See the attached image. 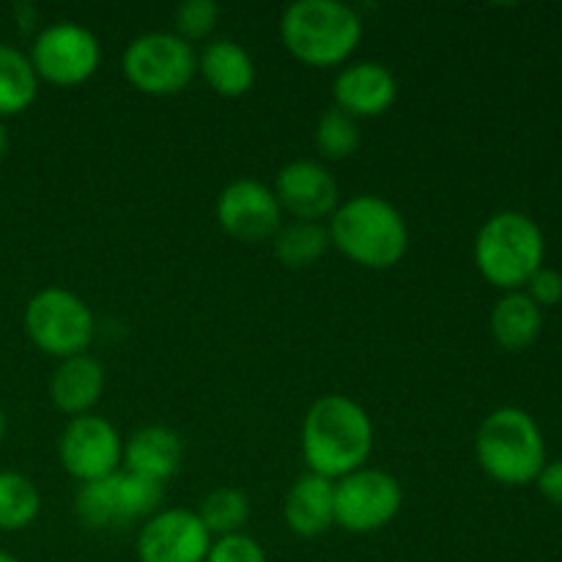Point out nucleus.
<instances>
[{
  "label": "nucleus",
  "instance_id": "nucleus-32",
  "mask_svg": "<svg viewBox=\"0 0 562 562\" xmlns=\"http://www.w3.org/2000/svg\"><path fill=\"white\" fill-rule=\"evenodd\" d=\"M0 562H20L14 558V554H5V552H0Z\"/></svg>",
  "mask_w": 562,
  "mask_h": 562
},
{
  "label": "nucleus",
  "instance_id": "nucleus-29",
  "mask_svg": "<svg viewBox=\"0 0 562 562\" xmlns=\"http://www.w3.org/2000/svg\"><path fill=\"white\" fill-rule=\"evenodd\" d=\"M536 483H538V492H541L549 503L560 505L562 508V459L543 464V470L538 472Z\"/></svg>",
  "mask_w": 562,
  "mask_h": 562
},
{
  "label": "nucleus",
  "instance_id": "nucleus-4",
  "mask_svg": "<svg viewBox=\"0 0 562 562\" xmlns=\"http://www.w3.org/2000/svg\"><path fill=\"white\" fill-rule=\"evenodd\" d=\"M475 456L492 481L503 486H527L536 483L547 464V445L530 412L503 406L483 417L475 434Z\"/></svg>",
  "mask_w": 562,
  "mask_h": 562
},
{
  "label": "nucleus",
  "instance_id": "nucleus-21",
  "mask_svg": "<svg viewBox=\"0 0 562 562\" xmlns=\"http://www.w3.org/2000/svg\"><path fill=\"white\" fill-rule=\"evenodd\" d=\"M38 77L22 49L0 42V119L20 115L36 102Z\"/></svg>",
  "mask_w": 562,
  "mask_h": 562
},
{
  "label": "nucleus",
  "instance_id": "nucleus-17",
  "mask_svg": "<svg viewBox=\"0 0 562 562\" xmlns=\"http://www.w3.org/2000/svg\"><path fill=\"white\" fill-rule=\"evenodd\" d=\"M181 461H184V445L168 426L140 428L124 445V470L162 486L181 470Z\"/></svg>",
  "mask_w": 562,
  "mask_h": 562
},
{
  "label": "nucleus",
  "instance_id": "nucleus-23",
  "mask_svg": "<svg viewBox=\"0 0 562 562\" xmlns=\"http://www.w3.org/2000/svg\"><path fill=\"white\" fill-rule=\"evenodd\" d=\"M38 510H42V494L36 483L22 472H0V530H25L36 521Z\"/></svg>",
  "mask_w": 562,
  "mask_h": 562
},
{
  "label": "nucleus",
  "instance_id": "nucleus-31",
  "mask_svg": "<svg viewBox=\"0 0 562 562\" xmlns=\"http://www.w3.org/2000/svg\"><path fill=\"white\" fill-rule=\"evenodd\" d=\"M5 428H9V417H5L3 406H0V439L5 437Z\"/></svg>",
  "mask_w": 562,
  "mask_h": 562
},
{
  "label": "nucleus",
  "instance_id": "nucleus-11",
  "mask_svg": "<svg viewBox=\"0 0 562 562\" xmlns=\"http://www.w3.org/2000/svg\"><path fill=\"white\" fill-rule=\"evenodd\" d=\"M58 456L75 481L91 483L121 470L124 442L110 420L99 415H80L66 423L58 439Z\"/></svg>",
  "mask_w": 562,
  "mask_h": 562
},
{
  "label": "nucleus",
  "instance_id": "nucleus-16",
  "mask_svg": "<svg viewBox=\"0 0 562 562\" xmlns=\"http://www.w3.org/2000/svg\"><path fill=\"white\" fill-rule=\"evenodd\" d=\"M283 519L296 538H318L335 525V481L322 475L296 477L283 503Z\"/></svg>",
  "mask_w": 562,
  "mask_h": 562
},
{
  "label": "nucleus",
  "instance_id": "nucleus-20",
  "mask_svg": "<svg viewBox=\"0 0 562 562\" xmlns=\"http://www.w3.org/2000/svg\"><path fill=\"white\" fill-rule=\"evenodd\" d=\"M543 313L525 291H508L492 311V335L505 351H521L538 340Z\"/></svg>",
  "mask_w": 562,
  "mask_h": 562
},
{
  "label": "nucleus",
  "instance_id": "nucleus-30",
  "mask_svg": "<svg viewBox=\"0 0 562 562\" xmlns=\"http://www.w3.org/2000/svg\"><path fill=\"white\" fill-rule=\"evenodd\" d=\"M5 151H9V130H5L3 119H0V159L5 157Z\"/></svg>",
  "mask_w": 562,
  "mask_h": 562
},
{
  "label": "nucleus",
  "instance_id": "nucleus-13",
  "mask_svg": "<svg viewBox=\"0 0 562 562\" xmlns=\"http://www.w3.org/2000/svg\"><path fill=\"white\" fill-rule=\"evenodd\" d=\"M214 538L187 508L157 510L143 521L137 536V560L140 562H206Z\"/></svg>",
  "mask_w": 562,
  "mask_h": 562
},
{
  "label": "nucleus",
  "instance_id": "nucleus-7",
  "mask_svg": "<svg viewBox=\"0 0 562 562\" xmlns=\"http://www.w3.org/2000/svg\"><path fill=\"white\" fill-rule=\"evenodd\" d=\"M25 333L38 351L58 360L86 355L91 346L97 322L86 300L69 289L36 291L25 305Z\"/></svg>",
  "mask_w": 562,
  "mask_h": 562
},
{
  "label": "nucleus",
  "instance_id": "nucleus-15",
  "mask_svg": "<svg viewBox=\"0 0 562 562\" xmlns=\"http://www.w3.org/2000/svg\"><path fill=\"white\" fill-rule=\"evenodd\" d=\"M335 108L351 119H376L384 115L398 99V80L390 66L379 60H357L344 66L333 86Z\"/></svg>",
  "mask_w": 562,
  "mask_h": 562
},
{
  "label": "nucleus",
  "instance_id": "nucleus-25",
  "mask_svg": "<svg viewBox=\"0 0 562 562\" xmlns=\"http://www.w3.org/2000/svg\"><path fill=\"white\" fill-rule=\"evenodd\" d=\"M316 148L324 159H346L357 154L362 135L357 119L338 108H329L316 121Z\"/></svg>",
  "mask_w": 562,
  "mask_h": 562
},
{
  "label": "nucleus",
  "instance_id": "nucleus-10",
  "mask_svg": "<svg viewBox=\"0 0 562 562\" xmlns=\"http://www.w3.org/2000/svg\"><path fill=\"white\" fill-rule=\"evenodd\" d=\"M27 58L38 80L71 88L97 75L102 47L88 27L77 22H53L36 33Z\"/></svg>",
  "mask_w": 562,
  "mask_h": 562
},
{
  "label": "nucleus",
  "instance_id": "nucleus-27",
  "mask_svg": "<svg viewBox=\"0 0 562 562\" xmlns=\"http://www.w3.org/2000/svg\"><path fill=\"white\" fill-rule=\"evenodd\" d=\"M206 562H269L267 552L256 538L236 532V536H225L212 541Z\"/></svg>",
  "mask_w": 562,
  "mask_h": 562
},
{
  "label": "nucleus",
  "instance_id": "nucleus-5",
  "mask_svg": "<svg viewBox=\"0 0 562 562\" xmlns=\"http://www.w3.org/2000/svg\"><path fill=\"white\" fill-rule=\"evenodd\" d=\"M543 256L547 245L541 228L521 212H497L475 236L477 272L505 294L530 283L532 274L543 267Z\"/></svg>",
  "mask_w": 562,
  "mask_h": 562
},
{
  "label": "nucleus",
  "instance_id": "nucleus-2",
  "mask_svg": "<svg viewBox=\"0 0 562 562\" xmlns=\"http://www.w3.org/2000/svg\"><path fill=\"white\" fill-rule=\"evenodd\" d=\"M329 241L366 269H390L409 250L404 214L382 195H355L329 217Z\"/></svg>",
  "mask_w": 562,
  "mask_h": 562
},
{
  "label": "nucleus",
  "instance_id": "nucleus-24",
  "mask_svg": "<svg viewBox=\"0 0 562 562\" xmlns=\"http://www.w3.org/2000/svg\"><path fill=\"white\" fill-rule=\"evenodd\" d=\"M198 519L203 521V527H206L212 538L236 536L247 525V519H250V499L239 488H214L203 499L201 510H198Z\"/></svg>",
  "mask_w": 562,
  "mask_h": 562
},
{
  "label": "nucleus",
  "instance_id": "nucleus-19",
  "mask_svg": "<svg viewBox=\"0 0 562 562\" xmlns=\"http://www.w3.org/2000/svg\"><path fill=\"white\" fill-rule=\"evenodd\" d=\"M198 75L225 99L245 97L256 86V64L250 53L231 38H217L203 47L198 55Z\"/></svg>",
  "mask_w": 562,
  "mask_h": 562
},
{
  "label": "nucleus",
  "instance_id": "nucleus-3",
  "mask_svg": "<svg viewBox=\"0 0 562 562\" xmlns=\"http://www.w3.org/2000/svg\"><path fill=\"white\" fill-rule=\"evenodd\" d=\"M280 38L300 64L329 69L355 53L362 38V20L338 0H296L280 20Z\"/></svg>",
  "mask_w": 562,
  "mask_h": 562
},
{
  "label": "nucleus",
  "instance_id": "nucleus-22",
  "mask_svg": "<svg viewBox=\"0 0 562 562\" xmlns=\"http://www.w3.org/2000/svg\"><path fill=\"white\" fill-rule=\"evenodd\" d=\"M329 231L322 223H289L280 225L272 239L274 258L289 269L313 267L329 250Z\"/></svg>",
  "mask_w": 562,
  "mask_h": 562
},
{
  "label": "nucleus",
  "instance_id": "nucleus-9",
  "mask_svg": "<svg viewBox=\"0 0 562 562\" xmlns=\"http://www.w3.org/2000/svg\"><path fill=\"white\" fill-rule=\"evenodd\" d=\"M404 488L384 470H362L335 481V525L355 536L379 532L401 514Z\"/></svg>",
  "mask_w": 562,
  "mask_h": 562
},
{
  "label": "nucleus",
  "instance_id": "nucleus-8",
  "mask_svg": "<svg viewBox=\"0 0 562 562\" xmlns=\"http://www.w3.org/2000/svg\"><path fill=\"white\" fill-rule=\"evenodd\" d=\"M124 77L148 97L181 93L198 75V55L190 42L170 31L143 33L124 49Z\"/></svg>",
  "mask_w": 562,
  "mask_h": 562
},
{
  "label": "nucleus",
  "instance_id": "nucleus-18",
  "mask_svg": "<svg viewBox=\"0 0 562 562\" xmlns=\"http://www.w3.org/2000/svg\"><path fill=\"white\" fill-rule=\"evenodd\" d=\"M104 393V368L102 362L88 355L60 360L49 382V398L55 409L69 417L91 415Z\"/></svg>",
  "mask_w": 562,
  "mask_h": 562
},
{
  "label": "nucleus",
  "instance_id": "nucleus-1",
  "mask_svg": "<svg viewBox=\"0 0 562 562\" xmlns=\"http://www.w3.org/2000/svg\"><path fill=\"white\" fill-rule=\"evenodd\" d=\"M373 453V423L357 401L324 395L302 420V456L307 472L340 481L362 470Z\"/></svg>",
  "mask_w": 562,
  "mask_h": 562
},
{
  "label": "nucleus",
  "instance_id": "nucleus-26",
  "mask_svg": "<svg viewBox=\"0 0 562 562\" xmlns=\"http://www.w3.org/2000/svg\"><path fill=\"white\" fill-rule=\"evenodd\" d=\"M220 25V5L214 0H184L176 9V36L184 42H201Z\"/></svg>",
  "mask_w": 562,
  "mask_h": 562
},
{
  "label": "nucleus",
  "instance_id": "nucleus-12",
  "mask_svg": "<svg viewBox=\"0 0 562 562\" xmlns=\"http://www.w3.org/2000/svg\"><path fill=\"white\" fill-rule=\"evenodd\" d=\"M217 223L231 239L256 245V241H272L283 225V209L274 198L272 187L256 179H236L220 192L217 198Z\"/></svg>",
  "mask_w": 562,
  "mask_h": 562
},
{
  "label": "nucleus",
  "instance_id": "nucleus-28",
  "mask_svg": "<svg viewBox=\"0 0 562 562\" xmlns=\"http://www.w3.org/2000/svg\"><path fill=\"white\" fill-rule=\"evenodd\" d=\"M527 289H530V291H527V296H530V300L536 302L538 307L560 305V302H562V274L558 272V269L541 267L530 278Z\"/></svg>",
  "mask_w": 562,
  "mask_h": 562
},
{
  "label": "nucleus",
  "instance_id": "nucleus-6",
  "mask_svg": "<svg viewBox=\"0 0 562 562\" xmlns=\"http://www.w3.org/2000/svg\"><path fill=\"white\" fill-rule=\"evenodd\" d=\"M165 499V486L130 470H119L99 481L80 483L75 494V516L86 530L108 532L151 519Z\"/></svg>",
  "mask_w": 562,
  "mask_h": 562
},
{
  "label": "nucleus",
  "instance_id": "nucleus-14",
  "mask_svg": "<svg viewBox=\"0 0 562 562\" xmlns=\"http://www.w3.org/2000/svg\"><path fill=\"white\" fill-rule=\"evenodd\" d=\"M280 209L289 212L296 223H318L333 217L338 203V181L333 179L322 162L313 159H294L280 168L272 187Z\"/></svg>",
  "mask_w": 562,
  "mask_h": 562
}]
</instances>
